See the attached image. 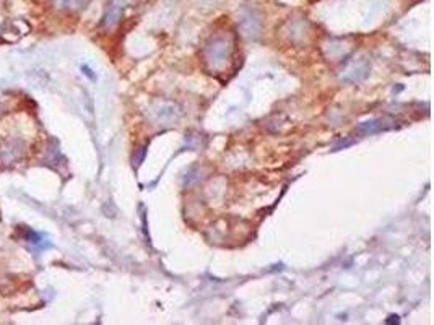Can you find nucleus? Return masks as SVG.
<instances>
[{
    "mask_svg": "<svg viewBox=\"0 0 434 325\" xmlns=\"http://www.w3.org/2000/svg\"><path fill=\"white\" fill-rule=\"evenodd\" d=\"M233 46L231 41L223 34L213 36L204 47V62L208 65L210 70H220L230 60Z\"/></svg>",
    "mask_w": 434,
    "mask_h": 325,
    "instance_id": "obj_1",
    "label": "nucleus"
},
{
    "mask_svg": "<svg viewBox=\"0 0 434 325\" xmlns=\"http://www.w3.org/2000/svg\"><path fill=\"white\" fill-rule=\"evenodd\" d=\"M19 230L21 231V239H23L25 243L34 245V248H38L39 250L49 248V244L46 243L45 236L39 234V232L29 230L28 226H19Z\"/></svg>",
    "mask_w": 434,
    "mask_h": 325,
    "instance_id": "obj_2",
    "label": "nucleus"
},
{
    "mask_svg": "<svg viewBox=\"0 0 434 325\" xmlns=\"http://www.w3.org/2000/svg\"><path fill=\"white\" fill-rule=\"evenodd\" d=\"M21 155H23V143L15 140V142H10L7 147L2 148V158L7 162H13L16 160H20Z\"/></svg>",
    "mask_w": 434,
    "mask_h": 325,
    "instance_id": "obj_3",
    "label": "nucleus"
},
{
    "mask_svg": "<svg viewBox=\"0 0 434 325\" xmlns=\"http://www.w3.org/2000/svg\"><path fill=\"white\" fill-rule=\"evenodd\" d=\"M385 121L383 119H374V121H367V122H363L361 125L358 127V132H361V134H376V132H381L385 129Z\"/></svg>",
    "mask_w": 434,
    "mask_h": 325,
    "instance_id": "obj_4",
    "label": "nucleus"
},
{
    "mask_svg": "<svg viewBox=\"0 0 434 325\" xmlns=\"http://www.w3.org/2000/svg\"><path fill=\"white\" fill-rule=\"evenodd\" d=\"M59 3L62 7H67V8H75V7H80L83 3V0H59Z\"/></svg>",
    "mask_w": 434,
    "mask_h": 325,
    "instance_id": "obj_5",
    "label": "nucleus"
},
{
    "mask_svg": "<svg viewBox=\"0 0 434 325\" xmlns=\"http://www.w3.org/2000/svg\"><path fill=\"white\" fill-rule=\"evenodd\" d=\"M389 319H390V320H387L389 324H392V322H398V317H397V315H392V317H389Z\"/></svg>",
    "mask_w": 434,
    "mask_h": 325,
    "instance_id": "obj_6",
    "label": "nucleus"
}]
</instances>
